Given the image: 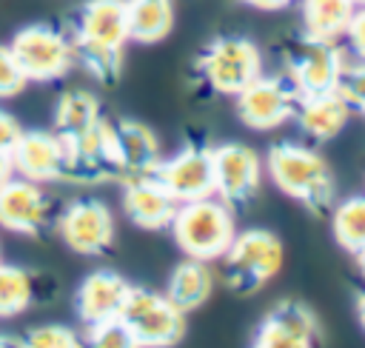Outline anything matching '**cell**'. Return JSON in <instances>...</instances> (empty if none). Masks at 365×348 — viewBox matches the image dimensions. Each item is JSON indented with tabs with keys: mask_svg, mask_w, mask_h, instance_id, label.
Returning a JSON list of instances; mask_svg holds the SVG:
<instances>
[{
	"mask_svg": "<svg viewBox=\"0 0 365 348\" xmlns=\"http://www.w3.org/2000/svg\"><path fill=\"white\" fill-rule=\"evenodd\" d=\"M74 63L94 80L117 83L123 71V48L128 43L125 0H86L71 23Z\"/></svg>",
	"mask_w": 365,
	"mask_h": 348,
	"instance_id": "6da1fadb",
	"label": "cell"
},
{
	"mask_svg": "<svg viewBox=\"0 0 365 348\" xmlns=\"http://www.w3.org/2000/svg\"><path fill=\"white\" fill-rule=\"evenodd\" d=\"M268 174L274 185L314 214H328L336 200V183L328 163L308 145L277 143L268 151Z\"/></svg>",
	"mask_w": 365,
	"mask_h": 348,
	"instance_id": "7a4b0ae2",
	"label": "cell"
},
{
	"mask_svg": "<svg viewBox=\"0 0 365 348\" xmlns=\"http://www.w3.org/2000/svg\"><path fill=\"white\" fill-rule=\"evenodd\" d=\"M171 231L177 245L191 260H202V262L217 260L225 254V248L237 234L234 208H228L217 194L180 203L171 220Z\"/></svg>",
	"mask_w": 365,
	"mask_h": 348,
	"instance_id": "3957f363",
	"label": "cell"
},
{
	"mask_svg": "<svg viewBox=\"0 0 365 348\" xmlns=\"http://www.w3.org/2000/svg\"><path fill=\"white\" fill-rule=\"evenodd\" d=\"M282 66L285 77L297 88L299 97H314L336 88L339 71L345 66V54L336 40H322L308 31L294 34L282 43Z\"/></svg>",
	"mask_w": 365,
	"mask_h": 348,
	"instance_id": "277c9868",
	"label": "cell"
},
{
	"mask_svg": "<svg viewBox=\"0 0 365 348\" xmlns=\"http://www.w3.org/2000/svg\"><path fill=\"white\" fill-rule=\"evenodd\" d=\"M282 268V242L274 231L248 228L234 234L222 254V277L237 294H254Z\"/></svg>",
	"mask_w": 365,
	"mask_h": 348,
	"instance_id": "5b68a950",
	"label": "cell"
},
{
	"mask_svg": "<svg viewBox=\"0 0 365 348\" xmlns=\"http://www.w3.org/2000/svg\"><path fill=\"white\" fill-rule=\"evenodd\" d=\"M197 74L214 94L237 97L248 83L262 74V57L248 37L222 34L200 51Z\"/></svg>",
	"mask_w": 365,
	"mask_h": 348,
	"instance_id": "8992f818",
	"label": "cell"
},
{
	"mask_svg": "<svg viewBox=\"0 0 365 348\" xmlns=\"http://www.w3.org/2000/svg\"><path fill=\"white\" fill-rule=\"evenodd\" d=\"M120 319L140 348H171L185 334V314L165 294L151 288L131 285Z\"/></svg>",
	"mask_w": 365,
	"mask_h": 348,
	"instance_id": "52a82bcc",
	"label": "cell"
},
{
	"mask_svg": "<svg viewBox=\"0 0 365 348\" xmlns=\"http://www.w3.org/2000/svg\"><path fill=\"white\" fill-rule=\"evenodd\" d=\"M11 54L20 63L26 80L31 83H48L57 80L63 74H68V68L74 66V46L71 37L54 26L46 23H31L23 26L14 37H11Z\"/></svg>",
	"mask_w": 365,
	"mask_h": 348,
	"instance_id": "ba28073f",
	"label": "cell"
},
{
	"mask_svg": "<svg viewBox=\"0 0 365 348\" xmlns=\"http://www.w3.org/2000/svg\"><path fill=\"white\" fill-rule=\"evenodd\" d=\"M299 94L285 74L257 77L237 94V114L254 131H271L288 123L297 111Z\"/></svg>",
	"mask_w": 365,
	"mask_h": 348,
	"instance_id": "9c48e42d",
	"label": "cell"
},
{
	"mask_svg": "<svg viewBox=\"0 0 365 348\" xmlns=\"http://www.w3.org/2000/svg\"><path fill=\"white\" fill-rule=\"evenodd\" d=\"M57 228L63 242L86 257L106 254L114 242V217L103 200L83 197L68 203L57 217Z\"/></svg>",
	"mask_w": 365,
	"mask_h": 348,
	"instance_id": "30bf717a",
	"label": "cell"
},
{
	"mask_svg": "<svg viewBox=\"0 0 365 348\" xmlns=\"http://www.w3.org/2000/svg\"><path fill=\"white\" fill-rule=\"evenodd\" d=\"M177 203L202 200L214 194V148L185 145L180 154L160 160L151 174Z\"/></svg>",
	"mask_w": 365,
	"mask_h": 348,
	"instance_id": "8fae6325",
	"label": "cell"
},
{
	"mask_svg": "<svg viewBox=\"0 0 365 348\" xmlns=\"http://www.w3.org/2000/svg\"><path fill=\"white\" fill-rule=\"evenodd\" d=\"M259 157L242 143H225L214 148V194L228 208H242L259 188Z\"/></svg>",
	"mask_w": 365,
	"mask_h": 348,
	"instance_id": "7c38bea8",
	"label": "cell"
},
{
	"mask_svg": "<svg viewBox=\"0 0 365 348\" xmlns=\"http://www.w3.org/2000/svg\"><path fill=\"white\" fill-rule=\"evenodd\" d=\"M319 322L314 311L297 300L277 302L254 331L251 348H317Z\"/></svg>",
	"mask_w": 365,
	"mask_h": 348,
	"instance_id": "4fadbf2b",
	"label": "cell"
},
{
	"mask_svg": "<svg viewBox=\"0 0 365 348\" xmlns=\"http://www.w3.org/2000/svg\"><path fill=\"white\" fill-rule=\"evenodd\" d=\"M11 165L17 177L34 183L68 180V151L54 131H26L11 148Z\"/></svg>",
	"mask_w": 365,
	"mask_h": 348,
	"instance_id": "5bb4252c",
	"label": "cell"
},
{
	"mask_svg": "<svg viewBox=\"0 0 365 348\" xmlns=\"http://www.w3.org/2000/svg\"><path fill=\"white\" fill-rule=\"evenodd\" d=\"M51 220V200L40 183L11 177L0 185V225L14 234H40Z\"/></svg>",
	"mask_w": 365,
	"mask_h": 348,
	"instance_id": "9a60e30c",
	"label": "cell"
},
{
	"mask_svg": "<svg viewBox=\"0 0 365 348\" xmlns=\"http://www.w3.org/2000/svg\"><path fill=\"white\" fill-rule=\"evenodd\" d=\"M111 131H114V157H117L120 180L151 177L163 160L157 134L140 120H114Z\"/></svg>",
	"mask_w": 365,
	"mask_h": 348,
	"instance_id": "2e32d148",
	"label": "cell"
},
{
	"mask_svg": "<svg viewBox=\"0 0 365 348\" xmlns=\"http://www.w3.org/2000/svg\"><path fill=\"white\" fill-rule=\"evenodd\" d=\"M128 291H131L128 280L120 277L117 271H91L80 282L77 297H74L77 314L86 322V328L108 322V319H117L123 305H125Z\"/></svg>",
	"mask_w": 365,
	"mask_h": 348,
	"instance_id": "e0dca14e",
	"label": "cell"
},
{
	"mask_svg": "<svg viewBox=\"0 0 365 348\" xmlns=\"http://www.w3.org/2000/svg\"><path fill=\"white\" fill-rule=\"evenodd\" d=\"M123 183H125L123 211L137 228L160 231V228L171 225L180 203L154 177H134V180H123Z\"/></svg>",
	"mask_w": 365,
	"mask_h": 348,
	"instance_id": "ac0fdd59",
	"label": "cell"
},
{
	"mask_svg": "<svg viewBox=\"0 0 365 348\" xmlns=\"http://www.w3.org/2000/svg\"><path fill=\"white\" fill-rule=\"evenodd\" d=\"M351 108L345 106V100L336 91H325V94H314V97H299L297 103V126L302 128V134H308L317 143L334 140L345 123H348Z\"/></svg>",
	"mask_w": 365,
	"mask_h": 348,
	"instance_id": "d6986e66",
	"label": "cell"
},
{
	"mask_svg": "<svg viewBox=\"0 0 365 348\" xmlns=\"http://www.w3.org/2000/svg\"><path fill=\"white\" fill-rule=\"evenodd\" d=\"M100 120L103 111L97 97L83 88L63 91L54 106V134L63 140V145H74L77 140H83Z\"/></svg>",
	"mask_w": 365,
	"mask_h": 348,
	"instance_id": "ffe728a7",
	"label": "cell"
},
{
	"mask_svg": "<svg viewBox=\"0 0 365 348\" xmlns=\"http://www.w3.org/2000/svg\"><path fill=\"white\" fill-rule=\"evenodd\" d=\"M125 23H128V40L160 43L168 37L174 26V3L171 0H125Z\"/></svg>",
	"mask_w": 365,
	"mask_h": 348,
	"instance_id": "44dd1931",
	"label": "cell"
},
{
	"mask_svg": "<svg viewBox=\"0 0 365 348\" xmlns=\"http://www.w3.org/2000/svg\"><path fill=\"white\" fill-rule=\"evenodd\" d=\"M211 285H214V280H211V271L205 268V262L188 257L185 262H180V265L171 271L168 285H165V297H168L182 314H188V311L200 308V305L211 297Z\"/></svg>",
	"mask_w": 365,
	"mask_h": 348,
	"instance_id": "7402d4cb",
	"label": "cell"
},
{
	"mask_svg": "<svg viewBox=\"0 0 365 348\" xmlns=\"http://www.w3.org/2000/svg\"><path fill=\"white\" fill-rule=\"evenodd\" d=\"M354 11V0H302V31L322 40H339L345 37Z\"/></svg>",
	"mask_w": 365,
	"mask_h": 348,
	"instance_id": "603a6c76",
	"label": "cell"
},
{
	"mask_svg": "<svg viewBox=\"0 0 365 348\" xmlns=\"http://www.w3.org/2000/svg\"><path fill=\"white\" fill-rule=\"evenodd\" d=\"M334 237L348 254L365 251V197H348L339 205H334L331 214Z\"/></svg>",
	"mask_w": 365,
	"mask_h": 348,
	"instance_id": "cb8c5ba5",
	"label": "cell"
},
{
	"mask_svg": "<svg viewBox=\"0 0 365 348\" xmlns=\"http://www.w3.org/2000/svg\"><path fill=\"white\" fill-rule=\"evenodd\" d=\"M34 277L26 268L0 262V317H17L34 302Z\"/></svg>",
	"mask_w": 365,
	"mask_h": 348,
	"instance_id": "d4e9b609",
	"label": "cell"
},
{
	"mask_svg": "<svg viewBox=\"0 0 365 348\" xmlns=\"http://www.w3.org/2000/svg\"><path fill=\"white\" fill-rule=\"evenodd\" d=\"M334 91L345 100V106L351 111L365 114V60L345 63L342 71H339V80H336V88Z\"/></svg>",
	"mask_w": 365,
	"mask_h": 348,
	"instance_id": "484cf974",
	"label": "cell"
},
{
	"mask_svg": "<svg viewBox=\"0 0 365 348\" xmlns=\"http://www.w3.org/2000/svg\"><path fill=\"white\" fill-rule=\"evenodd\" d=\"M83 348H140L131 331L123 325V319H108L100 325H88V334L83 339Z\"/></svg>",
	"mask_w": 365,
	"mask_h": 348,
	"instance_id": "4316f807",
	"label": "cell"
},
{
	"mask_svg": "<svg viewBox=\"0 0 365 348\" xmlns=\"http://www.w3.org/2000/svg\"><path fill=\"white\" fill-rule=\"evenodd\" d=\"M20 345L23 348H83V339L66 325H37L23 337Z\"/></svg>",
	"mask_w": 365,
	"mask_h": 348,
	"instance_id": "83f0119b",
	"label": "cell"
},
{
	"mask_svg": "<svg viewBox=\"0 0 365 348\" xmlns=\"http://www.w3.org/2000/svg\"><path fill=\"white\" fill-rule=\"evenodd\" d=\"M26 74L20 68V63L14 60L9 46H0V100L6 97H17L26 88Z\"/></svg>",
	"mask_w": 365,
	"mask_h": 348,
	"instance_id": "f1b7e54d",
	"label": "cell"
},
{
	"mask_svg": "<svg viewBox=\"0 0 365 348\" xmlns=\"http://www.w3.org/2000/svg\"><path fill=\"white\" fill-rule=\"evenodd\" d=\"M345 37H348L354 54H356L359 60H365V6H356L354 17H351V23H348V29H345Z\"/></svg>",
	"mask_w": 365,
	"mask_h": 348,
	"instance_id": "f546056e",
	"label": "cell"
},
{
	"mask_svg": "<svg viewBox=\"0 0 365 348\" xmlns=\"http://www.w3.org/2000/svg\"><path fill=\"white\" fill-rule=\"evenodd\" d=\"M20 134H23V126H20L9 111L0 108V151L11 154V148H14V143L20 140Z\"/></svg>",
	"mask_w": 365,
	"mask_h": 348,
	"instance_id": "4dcf8cb0",
	"label": "cell"
},
{
	"mask_svg": "<svg viewBox=\"0 0 365 348\" xmlns=\"http://www.w3.org/2000/svg\"><path fill=\"white\" fill-rule=\"evenodd\" d=\"M251 9H259V11H279V9H288L294 0H240Z\"/></svg>",
	"mask_w": 365,
	"mask_h": 348,
	"instance_id": "1f68e13d",
	"label": "cell"
},
{
	"mask_svg": "<svg viewBox=\"0 0 365 348\" xmlns=\"http://www.w3.org/2000/svg\"><path fill=\"white\" fill-rule=\"evenodd\" d=\"M14 177V165H11V157L6 154V151H0V185L6 183V180H11Z\"/></svg>",
	"mask_w": 365,
	"mask_h": 348,
	"instance_id": "d6a6232c",
	"label": "cell"
},
{
	"mask_svg": "<svg viewBox=\"0 0 365 348\" xmlns=\"http://www.w3.org/2000/svg\"><path fill=\"white\" fill-rule=\"evenodd\" d=\"M356 314H359V322H362V328H365V294L356 297Z\"/></svg>",
	"mask_w": 365,
	"mask_h": 348,
	"instance_id": "836d02e7",
	"label": "cell"
},
{
	"mask_svg": "<svg viewBox=\"0 0 365 348\" xmlns=\"http://www.w3.org/2000/svg\"><path fill=\"white\" fill-rule=\"evenodd\" d=\"M0 348H23V345L14 342V339H9V337H0Z\"/></svg>",
	"mask_w": 365,
	"mask_h": 348,
	"instance_id": "e575fe53",
	"label": "cell"
},
{
	"mask_svg": "<svg viewBox=\"0 0 365 348\" xmlns=\"http://www.w3.org/2000/svg\"><path fill=\"white\" fill-rule=\"evenodd\" d=\"M356 260H359V274H362V280H365V251H359Z\"/></svg>",
	"mask_w": 365,
	"mask_h": 348,
	"instance_id": "d590c367",
	"label": "cell"
},
{
	"mask_svg": "<svg viewBox=\"0 0 365 348\" xmlns=\"http://www.w3.org/2000/svg\"><path fill=\"white\" fill-rule=\"evenodd\" d=\"M354 3H356V6H365V0H354Z\"/></svg>",
	"mask_w": 365,
	"mask_h": 348,
	"instance_id": "8d00e7d4",
	"label": "cell"
}]
</instances>
